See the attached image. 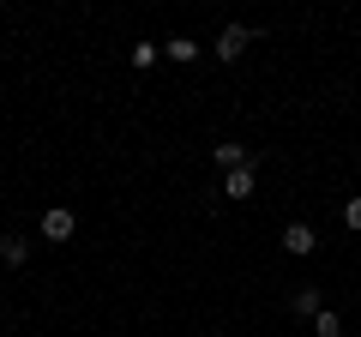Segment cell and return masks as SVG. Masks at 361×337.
Wrapping results in <instances>:
<instances>
[{
    "label": "cell",
    "mask_w": 361,
    "mask_h": 337,
    "mask_svg": "<svg viewBox=\"0 0 361 337\" xmlns=\"http://www.w3.org/2000/svg\"><path fill=\"white\" fill-rule=\"evenodd\" d=\"M73 229H78V217L66 205H49L42 211V241H73Z\"/></svg>",
    "instance_id": "1"
},
{
    "label": "cell",
    "mask_w": 361,
    "mask_h": 337,
    "mask_svg": "<svg viewBox=\"0 0 361 337\" xmlns=\"http://www.w3.org/2000/svg\"><path fill=\"white\" fill-rule=\"evenodd\" d=\"M247 42H253V30H247V25H223V37H217V49H211V54H217V61H241Z\"/></svg>",
    "instance_id": "2"
},
{
    "label": "cell",
    "mask_w": 361,
    "mask_h": 337,
    "mask_svg": "<svg viewBox=\"0 0 361 337\" xmlns=\"http://www.w3.org/2000/svg\"><path fill=\"white\" fill-rule=\"evenodd\" d=\"M313 247H319V235H313V223H289V229H283V253H295V259H307Z\"/></svg>",
    "instance_id": "3"
},
{
    "label": "cell",
    "mask_w": 361,
    "mask_h": 337,
    "mask_svg": "<svg viewBox=\"0 0 361 337\" xmlns=\"http://www.w3.org/2000/svg\"><path fill=\"white\" fill-rule=\"evenodd\" d=\"M253 168H259V163L229 168V175H223V199H247V193H253Z\"/></svg>",
    "instance_id": "4"
},
{
    "label": "cell",
    "mask_w": 361,
    "mask_h": 337,
    "mask_svg": "<svg viewBox=\"0 0 361 337\" xmlns=\"http://www.w3.org/2000/svg\"><path fill=\"white\" fill-rule=\"evenodd\" d=\"M163 54H169V61H180V66H193V61H199V42H193V37H169Z\"/></svg>",
    "instance_id": "5"
},
{
    "label": "cell",
    "mask_w": 361,
    "mask_h": 337,
    "mask_svg": "<svg viewBox=\"0 0 361 337\" xmlns=\"http://www.w3.org/2000/svg\"><path fill=\"white\" fill-rule=\"evenodd\" d=\"M217 163H223V175H229V168H247V163H259V157H247V145H217Z\"/></svg>",
    "instance_id": "6"
},
{
    "label": "cell",
    "mask_w": 361,
    "mask_h": 337,
    "mask_svg": "<svg viewBox=\"0 0 361 337\" xmlns=\"http://www.w3.org/2000/svg\"><path fill=\"white\" fill-rule=\"evenodd\" d=\"M30 259V241H18V235H0V265H25Z\"/></svg>",
    "instance_id": "7"
},
{
    "label": "cell",
    "mask_w": 361,
    "mask_h": 337,
    "mask_svg": "<svg viewBox=\"0 0 361 337\" xmlns=\"http://www.w3.org/2000/svg\"><path fill=\"white\" fill-rule=\"evenodd\" d=\"M289 307H295V319H319V289H295Z\"/></svg>",
    "instance_id": "8"
},
{
    "label": "cell",
    "mask_w": 361,
    "mask_h": 337,
    "mask_svg": "<svg viewBox=\"0 0 361 337\" xmlns=\"http://www.w3.org/2000/svg\"><path fill=\"white\" fill-rule=\"evenodd\" d=\"M127 61L139 66V73H145V66H157V42H133V54H127Z\"/></svg>",
    "instance_id": "9"
},
{
    "label": "cell",
    "mask_w": 361,
    "mask_h": 337,
    "mask_svg": "<svg viewBox=\"0 0 361 337\" xmlns=\"http://www.w3.org/2000/svg\"><path fill=\"white\" fill-rule=\"evenodd\" d=\"M313 331H319V337H337V331H343V319H337L331 307H319V319H313Z\"/></svg>",
    "instance_id": "10"
},
{
    "label": "cell",
    "mask_w": 361,
    "mask_h": 337,
    "mask_svg": "<svg viewBox=\"0 0 361 337\" xmlns=\"http://www.w3.org/2000/svg\"><path fill=\"white\" fill-rule=\"evenodd\" d=\"M343 229H361V193L343 199Z\"/></svg>",
    "instance_id": "11"
}]
</instances>
